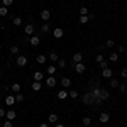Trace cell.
Listing matches in <instances>:
<instances>
[{"instance_id":"5b68a950","label":"cell","mask_w":127,"mask_h":127,"mask_svg":"<svg viewBox=\"0 0 127 127\" xmlns=\"http://www.w3.org/2000/svg\"><path fill=\"white\" fill-rule=\"evenodd\" d=\"M29 44L32 46V48H37V46L41 44V36H37V34H34V36H32V37L29 39Z\"/></svg>"},{"instance_id":"7dc6e473","label":"cell","mask_w":127,"mask_h":127,"mask_svg":"<svg viewBox=\"0 0 127 127\" xmlns=\"http://www.w3.org/2000/svg\"><path fill=\"white\" fill-rule=\"evenodd\" d=\"M39 127H48V124H41V126Z\"/></svg>"},{"instance_id":"836d02e7","label":"cell","mask_w":127,"mask_h":127,"mask_svg":"<svg viewBox=\"0 0 127 127\" xmlns=\"http://www.w3.org/2000/svg\"><path fill=\"white\" fill-rule=\"evenodd\" d=\"M120 76H122L124 80H127V66H126V68H122V69H120Z\"/></svg>"},{"instance_id":"cb8c5ba5","label":"cell","mask_w":127,"mask_h":127,"mask_svg":"<svg viewBox=\"0 0 127 127\" xmlns=\"http://www.w3.org/2000/svg\"><path fill=\"white\" fill-rule=\"evenodd\" d=\"M49 29H51V27H49V24H48V22H44V24L41 26V32H46V34H48Z\"/></svg>"},{"instance_id":"b9f144b4","label":"cell","mask_w":127,"mask_h":127,"mask_svg":"<svg viewBox=\"0 0 127 127\" xmlns=\"http://www.w3.org/2000/svg\"><path fill=\"white\" fill-rule=\"evenodd\" d=\"M3 127H12V120H7V119H5V122H3Z\"/></svg>"},{"instance_id":"ba28073f","label":"cell","mask_w":127,"mask_h":127,"mask_svg":"<svg viewBox=\"0 0 127 127\" xmlns=\"http://www.w3.org/2000/svg\"><path fill=\"white\" fill-rule=\"evenodd\" d=\"M102 78H112L114 76V71L110 68H105V69H102V75H100Z\"/></svg>"},{"instance_id":"ab89813d","label":"cell","mask_w":127,"mask_h":127,"mask_svg":"<svg viewBox=\"0 0 127 127\" xmlns=\"http://www.w3.org/2000/svg\"><path fill=\"white\" fill-rule=\"evenodd\" d=\"M80 14H81V15H88V9L87 7H81V9H80Z\"/></svg>"},{"instance_id":"d590c367","label":"cell","mask_w":127,"mask_h":127,"mask_svg":"<svg viewBox=\"0 0 127 127\" xmlns=\"http://www.w3.org/2000/svg\"><path fill=\"white\" fill-rule=\"evenodd\" d=\"M95 59H97V63H102V61H105V58H103V54H102V53H98Z\"/></svg>"},{"instance_id":"44dd1931","label":"cell","mask_w":127,"mask_h":127,"mask_svg":"<svg viewBox=\"0 0 127 127\" xmlns=\"http://www.w3.org/2000/svg\"><path fill=\"white\" fill-rule=\"evenodd\" d=\"M36 61H37L39 64H44V63H46V56H44V54H37V58H36Z\"/></svg>"},{"instance_id":"4dcf8cb0","label":"cell","mask_w":127,"mask_h":127,"mask_svg":"<svg viewBox=\"0 0 127 127\" xmlns=\"http://www.w3.org/2000/svg\"><path fill=\"white\" fill-rule=\"evenodd\" d=\"M9 51L12 53V54H19V46H15V44H14V46H10Z\"/></svg>"},{"instance_id":"9a60e30c","label":"cell","mask_w":127,"mask_h":127,"mask_svg":"<svg viewBox=\"0 0 127 127\" xmlns=\"http://www.w3.org/2000/svg\"><path fill=\"white\" fill-rule=\"evenodd\" d=\"M81 59H83V54L81 53H75L73 54V63L76 64V63H81Z\"/></svg>"},{"instance_id":"f35d334b","label":"cell","mask_w":127,"mask_h":127,"mask_svg":"<svg viewBox=\"0 0 127 127\" xmlns=\"http://www.w3.org/2000/svg\"><path fill=\"white\" fill-rule=\"evenodd\" d=\"M98 64H100V68H102V69L108 68V61H102V63H98Z\"/></svg>"},{"instance_id":"52a82bcc","label":"cell","mask_w":127,"mask_h":127,"mask_svg":"<svg viewBox=\"0 0 127 127\" xmlns=\"http://www.w3.org/2000/svg\"><path fill=\"white\" fill-rule=\"evenodd\" d=\"M39 15H41V19L44 20V22H48V20L51 19V10H46V9H44V10H41V14H39Z\"/></svg>"},{"instance_id":"83f0119b","label":"cell","mask_w":127,"mask_h":127,"mask_svg":"<svg viewBox=\"0 0 127 127\" xmlns=\"http://www.w3.org/2000/svg\"><path fill=\"white\" fill-rule=\"evenodd\" d=\"M15 102H17V103H22V102H24V95H22V93H15Z\"/></svg>"},{"instance_id":"7402d4cb","label":"cell","mask_w":127,"mask_h":127,"mask_svg":"<svg viewBox=\"0 0 127 127\" xmlns=\"http://www.w3.org/2000/svg\"><path fill=\"white\" fill-rule=\"evenodd\" d=\"M7 14H9V7H5V5H2V7H0V15H2V17H5Z\"/></svg>"},{"instance_id":"4fadbf2b","label":"cell","mask_w":127,"mask_h":127,"mask_svg":"<svg viewBox=\"0 0 127 127\" xmlns=\"http://www.w3.org/2000/svg\"><path fill=\"white\" fill-rule=\"evenodd\" d=\"M15 117H17V112H15V110H9L7 115H5V119H7V120H12V122H14Z\"/></svg>"},{"instance_id":"8d00e7d4","label":"cell","mask_w":127,"mask_h":127,"mask_svg":"<svg viewBox=\"0 0 127 127\" xmlns=\"http://www.w3.org/2000/svg\"><path fill=\"white\" fill-rule=\"evenodd\" d=\"M14 3V0H2V5H5V7H10Z\"/></svg>"},{"instance_id":"d6986e66","label":"cell","mask_w":127,"mask_h":127,"mask_svg":"<svg viewBox=\"0 0 127 127\" xmlns=\"http://www.w3.org/2000/svg\"><path fill=\"white\" fill-rule=\"evenodd\" d=\"M61 85H63L64 88H68L69 85H71V80H69V78H66V76H64V78H61Z\"/></svg>"},{"instance_id":"bcb514c9","label":"cell","mask_w":127,"mask_h":127,"mask_svg":"<svg viewBox=\"0 0 127 127\" xmlns=\"http://www.w3.org/2000/svg\"><path fill=\"white\" fill-rule=\"evenodd\" d=\"M54 127H64L63 124H54Z\"/></svg>"},{"instance_id":"74e56055","label":"cell","mask_w":127,"mask_h":127,"mask_svg":"<svg viewBox=\"0 0 127 127\" xmlns=\"http://www.w3.org/2000/svg\"><path fill=\"white\" fill-rule=\"evenodd\" d=\"M58 66L59 68H64V66H66V61H64V59H58Z\"/></svg>"},{"instance_id":"ac0fdd59","label":"cell","mask_w":127,"mask_h":127,"mask_svg":"<svg viewBox=\"0 0 127 127\" xmlns=\"http://www.w3.org/2000/svg\"><path fill=\"white\" fill-rule=\"evenodd\" d=\"M56 68H58V66H54V64H49L48 66V75L49 76H53V75L56 73Z\"/></svg>"},{"instance_id":"1f68e13d","label":"cell","mask_w":127,"mask_h":127,"mask_svg":"<svg viewBox=\"0 0 127 127\" xmlns=\"http://www.w3.org/2000/svg\"><path fill=\"white\" fill-rule=\"evenodd\" d=\"M119 92H120V93H126L127 92V85L126 83H120V85H119Z\"/></svg>"},{"instance_id":"d6a6232c","label":"cell","mask_w":127,"mask_h":127,"mask_svg":"<svg viewBox=\"0 0 127 127\" xmlns=\"http://www.w3.org/2000/svg\"><path fill=\"white\" fill-rule=\"evenodd\" d=\"M88 22H90L88 15H81V17H80V24H88Z\"/></svg>"},{"instance_id":"ee69618b","label":"cell","mask_w":127,"mask_h":127,"mask_svg":"<svg viewBox=\"0 0 127 127\" xmlns=\"http://www.w3.org/2000/svg\"><path fill=\"white\" fill-rule=\"evenodd\" d=\"M117 53H127L126 46H119V51H117Z\"/></svg>"},{"instance_id":"277c9868","label":"cell","mask_w":127,"mask_h":127,"mask_svg":"<svg viewBox=\"0 0 127 127\" xmlns=\"http://www.w3.org/2000/svg\"><path fill=\"white\" fill-rule=\"evenodd\" d=\"M15 64H17L19 68H24V66L27 64V58H26V56H22V54H19L17 59H15Z\"/></svg>"},{"instance_id":"7c38bea8","label":"cell","mask_w":127,"mask_h":127,"mask_svg":"<svg viewBox=\"0 0 127 127\" xmlns=\"http://www.w3.org/2000/svg\"><path fill=\"white\" fill-rule=\"evenodd\" d=\"M32 78H34V81H42V80H44V73H41V71H36V73L32 75Z\"/></svg>"},{"instance_id":"f546056e","label":"cell","mask_w":127,"mask_h":127,"mask_svg":"<svg viewBox=\"0 0 127 127\" xmlns=\"http://www.w3.org/2000/svg\"><path fill=\"white\" fill-rule=\"evenodd\" d=\"M69 95H68V92H59L58 93V98L59 100H64V98H68Z\"/></svg>"},{"instance_id":"60d3db41","label":"cell","mask_w":127,"mask_h":127,"mask_svg":"<svg viewBox=\"0 0 127 127\" xmlns=\"http://www.w3.org/2000/svg\"><path fill=\"white\" fill-rule=\"evenodd\" d=\"M105 46H107V48H114V41H112V39H107Z\"/></svg>"},{"instance_id":"4316f807","label":"cell","mask_w":127,"mask_h":127,"mask_svg":"<svg viewBox=\"0 0 127 127\" xmlns=\"http://www.w3.org/2000/svg\"><path fill=\"white\" fill-rule=\"evenodd\" d=\"M119 85H120V83H119L117 78H112V80H110V87H112V88H119Z\"/></svg>"},{"instance_id":"2e32d148","label":"cell","mask_w":127,"mask_h":127,"mask_svg":"<svg viewBox=\"0 0 127 127\" xmlns=\"http://www.w3.org/2000/svg\"><path fill=\"white\" fill-rule=\"evenodd\" d=\"M5 103H7V105H14V103H15V97H14V95H7V97H5Z\"/></svg>"},{"instance_id":"f6af8a7d","label":"cell","mask_w":127,"mask_h":127,"mask_svg":"<svg viewBox=\"0 0 127 127\" xmlns=\"http://www.w3.org/2000/svg\"><path fill=\"white\" fill-rule=\"evenodd\" d=\"M107 48V46H105V44H100V46H98V51H100V53H102V51H103V49Z\"/></svg>"},{"instance_id":"603a6c76","label":"cell","mask_w":127,"mask_h":127,"mask_svg":"<svg viewBox=\"0 0 127 127\" xmlns=\"http://www.w3.org/2000/svg\"><path fill=\"white\" fill-rule=\"evenodd\" d=\"M49 59H51V61H53V63H58V53H54V51H53V53H51V54H49Z\"/></svg>"},{"instance_id":"9c48e42d","label":"cell","mask_w":127,"mask_h":127,"mask_svg":"<svg viewBox=\"0 0 127 127\" xmlns=\"http://www.w3.org/2000/svg\"><path fill=\"white\" fill-rule=\"evenodd\" d=\"M53 36H54V37H56V39H61V37H63V36H64V31L61 29V27H56V29L53 31Z\"/></svg>"},{"instance_id":"f1b7e54d","label":"cell","mask_w":127,"mask_h":127,"mask_svg":"<svg viewBox=\"0 0 127 127\" xmlns=\"http://www.w3.org/2000/svg\"><path fill=\"white\" fill-rule=\"evenodd\" d=\"M10 88H12V92H14V93H19V92H20V85H19V83H14Z\"/></svg>"},{"instance_id":"7bdbcfd3","label":"cell","mask_w":127,"mask_h":127,"mask_svg":"<svg viewBox=\"0 0 127 127\" xmlns=\"http://www.w3.org/2000/svg\"><path fill=\"white\" fill-rule=\"evenodd\" d=\"M5 115H7V112H5L3 108L0 107V119H3V117H5Z\"/></svg>"},{"instance_id":"8fae6325","label":"cell","mask_w":127,"mask_h":127,"mask_svg":"<svg viewBox=\"0 0 127 127\" xmlns=\"http://www.w3.org/2000/svg\"><path fill=\"white\" fill-rule=\"evenodd\" d=\"M108 120H110V115H108L107 112H102V114H100V122H102V124H107Z\"/></svg>"},{"instance_id":"484cf974","label":"cell","mask_w":127,"mask_h":127,"mask_svg":"<svg viewBox=\"0 0 127 127\" xmlns=\"http://www.w3.org/2000/svg\"><path fill=\"white\" fill-rule=\"evenodd\" d=\"M81 124H83L85 127H88L90 124H92V119H90V117H83V119H81Z\"/></svg>"},{"instance_id":"c3c4849f","label":"cell","mask_w":127,"mask_h":127,"mask_svg":"<svg viewBox=\"0 0 127 127\" xmlns=\"http://www.w3.org/2000/svg\"><path fill=\"white\" fill-rule=\"evenodd\" d=\"M0 76H2V68H0Z\"/></svg>"},{"instance_id":"6da1fadb","label":"cell","mask_w":127,"mask_h":127,"mask_svg":"<svg viewBox=\"0 0 127 127\" xmlns=\"http://www.w3.org/2000/svg\"><path fill=\"white\" fill-rule=\"evenodd\" d=\"M90 92L93 93V97L97 98L98 105H100L102 102H105V100H108V97H110V93H108L107 90H105V88H100V87H98V88H92Z\"/></svg>"},{"instance_id":"ffe728a7","label":"cell","mask_w":127,"mask_h":127,"mask_svg":"<svg viewBox=\"0 0 127 127\" xmlns=\"http://www.w3.org/2000/svg\"><path fill=\"white\" fill-rule=\"evenodd\" d=\"M12 24H14L15 27H19L20 24H22V19H20V17H12Z\"/></svg>"},{"instance_id":"5bb4252c","label":"cell","mask_w":127,"mask_h":127,"mask_svg":"<svg viewBox=\"0 0 127 127\" xmlns=\"http://www.w3.org/2000/svg\"><path fill=\"white\" fill-rule=\"evenodd\" d=\"M108 59H110L112 63H117V61H119V53H115V51H112V53L108 54Z\"/></svg>"},{"instance_id":"3957f363","label":"cell","mask_w":127,"mask_h":127,"mask_svg":"<svg viewBox=\"0 0 127 127\" xmlns=\"http://www.w3.org/2000/svg\"><path fill=\"white\" fill-rule=\"evenodd\" d=\"M24 32L27 34V36H34V32H36V26L29 22V24H26V27H24Z\"/></svg>"},{"instance_id":"d4e9b609","label":"cell","mask_w":127,"mask_h":127,"mask_svg":"<svg viewBox=\"0 0 127 127\" xmlns=\"http://www.w3.org/2000/svg\"><path fill=\"white\" fill-rule=\"evenodd\" d=\"M32 90H34V92H39L41 90V81H32Z\"/></svg>"},{"instance_id":"8992f818","label":"cell","mask_w":127,"mask_h":127,"mask_svg":"<svg viewBox=\"0 0 127 127\" xmlns=\"http://www.w3.org/2000/svg\"><path fill=\"white\" fill-rule=\"evenodd\" d=\"M75 71H76L78 75H83V73L87 71V64H83V63H76V64H75Z\"/></svg>"},{"instance_id":"e575fe53","label":"cell","mask_w":127,"mask_h":127,"mask_svg":"<svg viewBox=\"0 0 127 127\" xmlns=\"http://www.w3.org/2000/svg\"><path fill=\"white\" fill-rule=\"evenodd\" d=\"M68 95H69L71 98H76V97H80V93L76 92V90H73V92H68Z\"/></svg>"},{"instance_id":"30bf717a","label":"cell","mask_w":127,"mask_h":127,"mask_svg":"<svg viewBox=\"0 0 127 127\" xmlns=\"http://www.w3.org/2000/svg\"><path fill=\"white\" fill-rule=\"evenodd\" d=\"M56 81H58V80L54 78V76H48V78H46V87H49V88L56 87Z\"/></svg>"},{"instance_id":"e0dca14e","label":"cell","mask_w":127,"mask_h":127,"mask_svg":"<svg viewBox=\"0 0 127 127\" xmlns=\"http://www.w3.org/2000/svg\"><path fill=\"white\" fill-rule=\"evenodd\" d=\"M58 115H56V114H51V115H49L48 117V120H49V124H58Z\"/></svg>"},{"instance_id":"7a4b0ae2","label":"cell","mask_w":127,"mask_h":127,"mask_svg":"<svg viewBox=\"0 0 127 127\" xmlns=\"http://www.w3.org/2000/svg\"><path fill=\"white\" fill-rule=\"evenodd\" d=\"M81 102H83L85 105H98L97 98L93 97V93H92V92H85V93L81 95Z\"/></svg>"}]
</instances>
